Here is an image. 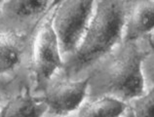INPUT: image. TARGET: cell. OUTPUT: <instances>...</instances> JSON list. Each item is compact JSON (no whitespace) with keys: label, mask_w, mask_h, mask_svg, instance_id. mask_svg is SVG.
Returning <instances> with one entry per match:
<instances>
[{"label":"cell","mask_w":154,"mask_h":117,"mask_svg":"<svg viewBox=\"0 0 154 117\" xmlns=\"http://www.w3.org/2000/svg\"><path fill=\"white\" fill-rule=\"evenodd\" d=\"M135 2L97 1L91 22L78 49L66 66L68 76L76 75L106 56L122 39L127 17Z\"/></svg>","instance_id":"6da1fadb"},{"label":"cell","mask_w":154,"mask_h":117,"mask_svg":"<svg viewBox=\"0 0 154 117\" xmlns=\"http://www.w3.org/2000/svg\"><path fill=\"white\" fill-rule=\"evenodd\" d=\"M124 44L89 77V86H93L97 98L111 97L125 103L143 95L141 66L147 54L139 49L135 42Z\"/></svg>","instance_id":"7a4b0ae2"},{"label":"cell","mask_w":154,"mask_h":117,"mask_svg":"<svg viewBox=\"0 0 154 117\" xmlns=\"http://www.w3.org/2000/svg\"><path fill=\"white\" fill-rule=\"evenodd\" d=\"M95 10V2L62 1L54 10L53 29L60 55L74 54L86 33Z\"/></svg>","instance_id":"3957f363"},{"label":"cell","mask_w":154,"mask_h":117,"mask_svg":"<svg viewBox=\"0 0 154 117\" xmlns=\"http://www.w3.org/2000/svg\"><path fill=\"white\" fill-rule=\"evenodd\" d=\"M54 10L46 15L36 36L33 48V66L38 86L45 88L63 66L58 40L53 29Z\"/></svg>","instance_id":"277c9868"},{"label":"cell","mask_w":154,"mask_h":117,"mask_svg":"<svg viewBox=\"0 0 154 117\" xmlns=\"http://www.w3.org/2000/svg\"><path fill=\"white\" fill-rule=\"evenodd\" d=\"M90 78L72 81L70 79H51L46 85L44 102L56 116H66L74 112L83 103L89 89Z\"/></svg>","instance_id":"5b68a950"},{"label":"cell","mask_w":154,"mask_h":117,"mask_svg":"<svg viewBox=\"0 0 154 117\" xmlns=\"http://www.w3.org/2000/svg\"><path fill=\"white\" fill-rule=\"evenodd\" d=\"M153 1L135 2L125 23L122 39L124 43L135 42L153 29Z\"/></svg>","instance_id":"8992f818"},{"label":"cell","mask_w":154,"mask_h":117,"mask_svg":"<svg viewBox=\"0 0 154 117\" xmlns=\"http://www.w3.org/2000/svg\"><path fill=\"white\" fill-rule=\"evenodd\" d=\"M127 107L126 103L117 99L100 97L83 103L77 109L75 117H119Z\"/></svg>","instance_id":"52a82bcc"},{"label":"cell","mask_w":154,"mask_h":117,"mask_svg":"<svg viewBox=\"0 0 154 117\" xmlns=\"http://www.w3.org/2000/svg\"><path fill=\"white\" fill-rule=\"evenodd\" d=\"M48 109L44 100L22 95L12 99L0 110V117H42Z\"/></svg>","instance_id":"ba28073f"},{"label":"cell","mask_w":154,"mask_h":117,"mask_svg":"<svg viewBox=\"0 0 154 117\" xmlns=\"http://www.w3.org/2000/svg\"><path fill=\"white\" fill-rule=\"evenodd\" d=\"M22 43L14 35L0 33V73L9 71L21 60Z\"/></svg>","instance_id":"9c48e42d"},{"label":"cell","mask_w":154,"mask_h":117,"mask_svg":"<svg viewBox=\"0 0 154 117\" xmlns=\"http://www.w3.org/2000/svg\"><path fill=\"white\" fill-rule=\"evenodd\" d=\"M50 1L41 0H17V1L3 2L7 13H10L17 19H31L42 15L50 7Z\"/></svg>","instance_id":"30bf717a"},{"label":"cell","mask_w":154,"mask_h":117,"mask_svg":"<svg viewBox=\"0 0 154 117\" xmlns=\"http://www.w3.org/2000/svg\"><path fill=\"white\" fill-rule=\"evenodd\" d=\"M131 102L134 117H153V89Z\"/></svg>","instance_id":"8fae6325"},{"label":"cell","mask_w":154,"mask_h":117,"mask_svg":"<svg viewBox=\"0 0 154 117\" xmlns=\"http://www.w3.org/2000/svg\"><path fill=\"white\" fill-rule=\"evenodd\" d=\"M119 117H134V114H133V112L131 110V108H130L129 106L126 108V110H125L123 112V114L122 115H120Z\"/></svg>","instance_id":"7c38bea8"},{"label":"cell","mask_w":154,"mask_h":117,"mask_svg":"<svg viewBox=\"0 0 154 117\" xmlns=\"http://www.w3.org/2000/svg\"><path fill=\"white\" fill-rule=\"evenodd\" d=\"M2 3H3V1H0V8H1V6H2Z\"/></svg>","instance_id":"4fadbf2b"}]
</instances>
